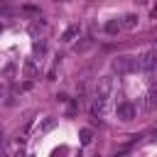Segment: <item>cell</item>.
<instances>
[{"mask_svg":"<svg viewBox=\"0 0 157 157\" xmlns=\"http://www.w3.org/2000/svg\"><path fill=\"white\" fill-rule=\"evenodd\" d=\"M137 69V56H130V54H120L113 59V71L118 74H130Z\"/></svg>","mask_w":157,"mask_h":157,"instance_id":"6da1fadb","label":"cell"},{"mask_svg":"<svg viewBox=\"0 0 157 157\" xmlns=\"http://www.w3.org/2000/svg\"><path fill=\"white\" fill-rule=\"evenodd\" d=\"M155 66H157V49H147V52H142V54L137 56V69L150 71V69H155Z\"/></svg>","mask_w":157,"mask_h":157,"instance_id":"7a4b0ae2","label":"cell"},{"mask_svg":"<svg viewBox=\"0 0 157 157\" xmlns=\"http://www.w3.org/2000/svg\"><path fill=\"white\" fill-rule=\"evenodd\" d=\"M110 91H113V81L110 78H101L98 86H96V98L98 101H108L110 98Z\"/></svg>","mask_w":157,"mask_h":157,"instance_id":"3957f363","label":"cell"},{"mask_svg":"<svg viewBox=\"0 0 157 157\" xmlns=\"http://www.w3.org/2000/svg\"><path fill=\"white\" fill-rule=\"evenodd\" d=\"M115 113H118V118H120V120H132V118H135V105H132V103H128V101H123V103H118Z\"/></svg>","mask_w":157,"mask_h":157,"instance_id":"277c9868","label":"cell"},{"mask_svg":"<svg viewBox=\"0 0 157 157\" xmlns=\"http://www.w3.org/2000/svg\"><path fill=\"white\" fill-rule=\"evenodd\" d=\"M78 29H81L78 25H71V27H66V32L61 34V42H71V39H74V37L78 34Z\"/></svg>","mask_w":157,"mask_h":157,"instance_id":"5b68a950","label":"cell"},{"mask_svg":"<svg viewBox=\"0 0 157 157\" xmlns=\"http://www.w3.org/2000/svg\"><path fill=\"white\" fill-rule=\"evenodd\" d=\"M120 27H123V25H120V22H118V20H110V22H108V25H105V32H108V34H115V32H118V29H120Z\"/></svg>","mask_w":157,"mask_h":157,"instance_id":"8992f818","label":"cell"},{"mask_svg":"<svg viewBox=\"0 0 157 157\" xmlns=\"http://www.w3.org/2000/svg\"><path fill=\"white\" fill-rule=\"evenodd\" d=\"M56 125V118H47L44 123H42V128H39V132H47V130H52Z\"/></svg>","mask_w":157,"mask_h":157,"instance_id":"52a82bcc","label":"cell"},{"mask_svg":"<svg viewBox=\"0 0 157 157\" xmlns=\"http://www.w3.org/2000/svg\"><path fill=\"white\" fill-rule=\"evenodd\" d=\"M123 20H125V22H123V25H125V27H128V29H132V27H135V25H137V17H135V15H125V17H123Z\"/></svg>","mask_w":157,"mask_h":157,"instance_id":"ba28073f","label":"cell"},{"mask_svg":"<svg viewBox=\"0 0 157 157\" xmlns=\"http://www.w3.org/2000/svg\"><path fill=\"white\" fill-rule=\"evenodd\" d=\"M91 140H93V132H91L88 128H83V130H81V142H83V145H88Z\"/></svg>","mask_w":157,"mask_h":157,"instance_id":"9c48e42d","label":"cell"},{"mask_svg":"<svg viewBox=\"0 0 157 157\" xmlns=\"http://www.w3.org/2000/svg\"><path fill=\"white\" fill-rule=\"evenodd\" d=\"M34 71H37V66H34V61H25V74H27V76H32Z\"/></svg>","mask_w":157,"mask_h":157,"instance_id":"30bf717a","label":"cell"},{"mask_svg":"<svg viewBox=\"0 0 157 157\" xmlns=\"http://www.w3.org/2000/svg\"><path fill=\"white\" fill-rule=\"evenodd\" d=\"M0 157H5V150H0Z\"/></svg>","mask_w":157,"mask_h":157,"instance_id":"8fae6325","label":"cell"},{"mask_svg":"<svg viewBox=\"0 0 157 157\" xmlns=\"http://www.w3.org/2000/svg\"><path fill=\"white\" fill-rule=\"evenodd\" d=\"M0 29H2V25H0Z\"/></svg>","mask_w":157,"mask_h":157,"instance_id":"7c38bea8","label":"cell"}]
</instances>
